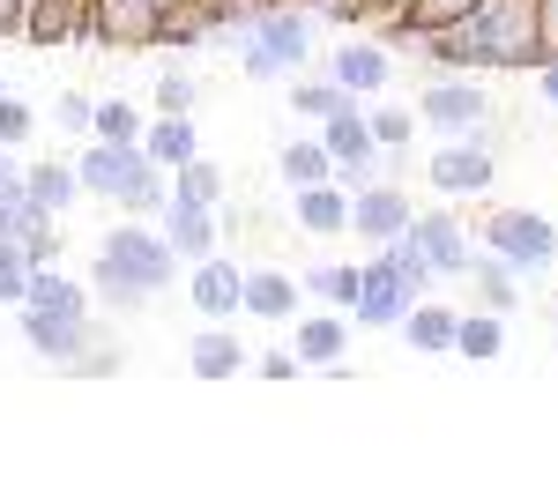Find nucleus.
Instances as JSON below:
<instances>
[{
    "label": "nucleus",
    "mask_w": 558,
    "mask_h": 498,
    "mask_svg": "<svg viewBox=\"0 0 558 498\" xmlns=\"http://www.w3.org/2000/svg\"><path fill=\"white\" fill-rule=\"evenodd\" d=\"M89 112H97V97H83V89H60V112H52V120L68 126V134H89Z\"/></svg>",
    "instance_id": "obj_41"
},
{
    "label": "nucleus",
    "mask_w": 558,
    "mask_h": 498,
    "mask_svg": "<svg viewBox=\"0 0 558 498\" xmlns=\"http://www.w3.org/2000/svg\"><path fill=\"white\" fill-rule=\"evenodd\" d=\"M97 253H105V260H112V268L128 276L134 291H165V283L179 276L172 239H165V231H149L142 216H120V223H112V231L97 239Z\"/></svg>",
    "instance_id": "obj_4"
},
{
    "label": "nucleus",
    "mask_w": 558,
    "mask_h": 498,
    "mask_svg": "<svg viewBox=\"0 0 558 498\" xmlns=\"http://www.w3.org/2000/svg\"><path fill=\"white\" fill-rule=\"evenodd\" d=\"M23 291H31V260L15 239H0V305H23Z\"/></svg>",
    "instance_id": "obj_38"
},
{
    "label": "nucleus",
    "mask_w": 558,
    "mask_h": 498,
    "mask_svg": "<svg viewBox=\"0 0 558 498\" xmlns=\"http://www.w3.org/2000/svg\"><path fill=\"white\" fill-rule=\"evenodd\" d=\"M470 45V75L484 68H544V45H536V8L529 0H484L476 15L454 23Z\"/></svg>",
    "instance_id": "obj_2"
},
{
    "label": "nucleus",
    "mask_w": 558,
    "mask_h": 498,
    "mask_svg": "<svg viewBox=\"0 0 558 498\" xmlns=\"http://www.w3.org/2000/svg\"><path fill=\"white\" fill-rule=\"evenodd\" d=\"M365 126H373V142H380L387 157H402V149L417 142V105H373Z\"/></svg>",
    "instance_id": "obj_34"
},
{
    "label": "nucleus",
    "mask_w": 558,
    "mask_h": 498,
    "mask_svg": "<svg viewBox=\"0 0 558 498\" xmlns=\"http://www.w3.org/2000/svg\"><path fill=\"white\" fill-rule=\"evenodd\" d=\"M216 23L202 0H172L165 15H157V38H149V52H194V45H209Z\"/></svg>",
    "instance_id": "obj_22"
},
{
    "label": "nucleus",
    "mask_w": 558,
    "mask_h": 498,
    "mask_svg": "<svg viewBox=\"0 0 558 498\" xmlns=\"http://www.w3.org/2000/svg\"><path fill=\"white\" fill-rule=\"evenodd\" d=\"M89 15H97V38H105V52H149L165 0H89Z\"/></svg>",
    "instance_id": "obj_12"
},
{
    "label": "nucleus",
    "mask_w": 558,
    "mask_h": 498,
    "mask_svg": "<svg viewBox=\"0 0 558 498\" xmlns=\"http://www.w3.org/2000/svg\"><path fill=\"white\" fill-rule=\"evenodd\" d=\"M31 126H38V112H31L15 89H0V149H23V142H31Z\"/></svg>",
    "instance_id": "obj_37"
},
{
    "label": "nucleus",
    "mask_w": 558,
    "mask_h": 498,
    "mask_svg": "<svg viewBox=\"0 0 558 498\" xmlns=\"http://www.w3.org/2000/svg\"><path fill=\"white\" fill-rule=\"evenodd\" d=\"M380 260H387V268H395V283H402V291H410V297H425L432 283H439V268H432V260H425V246H417L410 231H402V239H387V246H380Z\"/></svg>",
    "instance_id": "obj_30"
},
{
    "label": "nucleus",
    "mask_w": 558,
    "mask_h": 498,
    "mask_svg": "<svg viewBox=\"0 0 558 498\" xmlns=\"http://www.w3.org/2000/svg\"><path fill=\"white\" fill-rule=\"evenodd\" d=\"M454 305H432V297H410V313H402V342L410 350H454Z\"/></svg>",
    "instance_id": "obj_26"
},
{
    "label": "nucleus",
    "mask_w": 558,
    "mask_h": 498,
    "mask_svg": "<svg viewBox=\"0 0 558 498\" xmlns=\"http://www.w3.org/2000/svg\"><path fill=\"white\" fill-rule=\"evenodd\" d=\"M15 320H23V342L38 350L45 365H75L89 350V320L75 313H45V305H15Z\"/></svg>",
    "instance_id": "obj_11"
},
{
    "label": "nucleus",
    "mask_w": 558,
    "mask_h": 498,
    "mask_svg": "<svg viewBox=\"0 0 558 498\" xmlns=\"http://www.w3.org/2000/svg\"><path fill=\"white\" fill-rule=\"evenodd\" d=\"M239 291H246V268L239 260H223V253H209V260H194V313L202 320H239Z\"/></svg>",
    "instance_id": "obj_15"
},
{
    "label": "nucleus",
    "mask_w": 558,
    "mask_h": 498,
    "mask_svg": "<svg viewBox=\"0 0 558 498\" xmlns=\"http://www.w3.org/2000/svg\"><path fill=\"white\" fill-rule=\"evenodd\" d=\"M343 105H357L343 83H328V75H291V112H305V120H336Z\"/></svg>",
    "instance_id": "obj_32"
},
{
    "label": "nucleus",
    "mask_w": 558,
    "mask_h": 498,
    "mask_svg": "<svg viewBox=\"0 0 558 498\" xmlns=\"http://www.w3.org/2000/svg\"><path fill=\"white\" fill-rule=\"evenodd\" d=\"M476 246H492L507 268H521V276H544L551 253H558V223H551V216H536V208H492Z\"/></svg>",
    "instance_id": "obj_5"
},
{
    "label": "nucleus",
    "mask_w": 558,
    "mask_h": 498,
    "mask_svg": "<svg viewBox=\"0 0 558 498\" xmlns=\"http://www.w3.org/2000/svg\"><path fill=\"white\" fill-rule=\"evenodd\" d=\"M357 276H365L357 260H320V268H305V283H299V291H313L320 305L350 313V305H357Z\"/></svg>",
    "instance_id": "obj_31"
},
{
    "label": "nucleus",
    "mask_w": 558,
    "mask_h": 498,
    "mask_svg": "<svg viewBox=\"0 0 558 498\" xmlns=\"http://www.w3.org/2000/svg\"><path fill=\"white\" fill-rule=\"evenodd\" d=\"M75 179L97 202H120V216H157L172 202V171H157L142 157V142H89L75 157Z\"/></svg>",
    "instance_id": "obj_1"
},
{
    "label": "nucleus",
    "mask_w": 558,
    "mask_h": 498,
    "mask_svg": "<svg viewBox=\"0 0 558 498\" xmlns=\"http://www.w3.org/2000/svg\"><path fill=\"white\" fill-rule=\"evenodd\" d=\"M23 179V165H15V149H0V186H15Z\"/></svg>",
    "instance_id": "obj_46"
},
{
    "label": "nucleus",
    "mask_w": 558,
    "mask_h": 498,
    "mask_svg": "<svg viewBox=\"0 0 558 498\" xmlns=\"http://www.w3.org/2000/svg\"><path fill=\"white\" fill-rule=\"evenodd\" d=\"M410 216H417V202H410L395 179H365V186L350 194V231H357L365 246H387V239H402V231H410Z\"/></svg>",
    "instance_id": "obj_10"
},
{
    "label": "nucleus",
    "mask_w": 558,
    "mask_h": 498,
    "mask_svg": "<svg viewBox=\"0 0 558 498\" xmlns=\"http://www.w3.org/2000/svg\"><path fill=\"white\" fill-rule=\"evenodd\" d=\"M23 8L31 0H0V38H23Z\"/></svg>",
    "instance_id": "obj_44"
},
{
    "label": "nucleus",
    "mask_w": 558,
    "mask_h": 498,
    "mask_svg": "<svg viewBox=\"0 0 558 498\" xmlns=\"http://www.w3.org/2000/svg\"><path fill=\"white\" fill-rule=\"evenodd\" d=\"M536 8V45H544V60H558V0H529Z\"/></svg>",
    "instance_id": "obj_42"
},
{
    "label": "nucleus",
    "mask_w": 558,
    "mask_h": 498,
    "mask_svg": "<svg viewBox=\"0 0 558 498\" xmlns=\"http://www.w3.org/2000/svg\"><path fill=\"white\" fill-rule=\"evenodd\" d=\"M23 305H45V313H75V320H89V291L75 283V276H60V260L31 268V291H23Z\"/></svg>",
    "instance_id": "obj_25"
},
{
    "label": "nucleus",
    "mask_w": 558,
    "mask_h": 498,
    "mask_svg": "<svg viewBox=\"0 0 558 498\" xmlns=\"http://www.w3.org/2000/svg\"><path fill=\"white\" fill-rule=\"evenodd\" d=\"M410 0H373V23H387V15H402Z\"/></svg>",
    "instance_id": "obj_47"
},
{
    "label": "nucleus",
    "mask_w": 558,
    "mask_h": 498,
    "mask_svg": "<svg viewBox=\"0 0 558 498\" xmlns=\"http://www.w3.org/2000/svg\"><path fill=\"white\" fill-rule=\"evenodd\" d=\"M157 231H165V239H172V253L179 260H209L216 253V239H223V231H216V208H202V202H165L157 208Z\"/></svg>",
    "instance_id": "obj_16"
},
{
    "label": "nucleus",
    "mask_w": 558,
    "mask_h": 498,
    "mask_svg": "<svg viewBox=\"0 0 558 498\" xmlns=\"http://www.w3.org/2000/svg\"><path fill=\"white\" fill-rule=\"evenodd\" d=\"M276 171H283V186L299 194V186H320V179H336V157H328V142H320V134H299V142H283Z\"/></svg>",
    "instance_id": "obj_27"
},
{
    "label": "nucleus",
    "mask_w": 558,
    "mask_h": 498,
    "mask_svg": "<svg viewBox=\"0 0 558 498\" xmlns=\"http://www.w3.org/2000/svg\"><path fill=\"white\" fill-rule=\"evenodd\" d=\"M328 83H343L350 97H380L387 83H395V52H387L373 31H350L336 52H328V68H320Z\"/></svg>",
    "instance_id": "obj_9"
},
{
    "label": "nucleus",
    "mask_w": 558,
    "mask_h": 498,
    "mask_svg": "<svg viewBox=\"0 0 558 498\" xmlns=\"http://www.w3.org/2000/svg\"><path fill=\"white\" fill-rule=\"evenodd\" d=\"M260 379H299V357H291V350H268V357H260Z\"/></svg>",
    "instance_id": "obj_43"
},
{
    "label": "nucleus",
    "mask_w": 558,
    "mask_h": 498,
    "mask_svg": "<svg viewBox=\"0 0 558 498\" xmlns=\"http://www.w3.org/2000/svg\"><path fill=\"white\" fill-rule=\"evenodd\" d=\"M239 68L254 83H291V75H305L313 68V23H305V8H268L254 31H246Z\"/></svg>",
    "instance_id": "obj_3"
},
{
    "label": "nucleus",
    "mask_w": 558,
    "mask_h": 498,
    "mask_svg": "<svg viewBox=\"0 0 558 498\" xmlns=\"http://www.w3.org/2000/svg\"><path fill=\"white\" fill-rule=\"evenodd\" d=\"M75 15H83V0H31L23 8V45H38V52L75 45Z\"/></svg>",
    "instance_id": "obj_24"
},
{
    "label": "nucleus",
    "mask_w": 558,
    "mask_h": 498,
    "mask_svg": "<svg viewBox=\"0 0 558 498\" xmlns=\"http://www.w3.org/2000/svg\"><path fill=\"white\" fill-rule=\"evenodd\" d=\"M343 350H350V313H299V365H343Z\"/></svg>",
    "instance_id": "obj_18"
},
{
    "label": "nucleus",
    "mask_w": 558,
    "mask_h": 498,
    "mask_svg": "<svg viewBox=\"0 0 558 498\" xmlns=\"http://www.w3.org/2000/svg\"><path fill=\"white\" fill-rule=\"evenodd\" d=\"M313 15H328L343 38H350V31H373V0H320Z\"/></svg>",
    "instance_id": "obj_40"
},
{
    "label": "nucleus",
    "mask_w": 558,
    "mask_h": 498,
    "mask_svg": "<svg viewBox=\"0 0 558 498\" xmlns=\"http://www.w3.org/2000/svg\"><path fill=\"white\" fill-rule=\"evenodd\" d=\"M157 112H194V75L186 68H165L157 75Z\"/></svg>",
    "instance_id": "obj_39"
},
{
    "label": "nucleus",
    "mask_w": 558,
    "mask_h": 498,
    "mask_svg": "<svg viewBox=\"0 0 558 498\" xmlns=\"http://www.w3.org/2000/svg\"><path fill=\"white\" fill-rule=\"evenodd\" d=\"M410 239L425 246V260L439 268V276H470V253H476V239H470V223H462L454 208H432V216H410Z\"/></svg>",
    "instance_id": "obj_13"
},
{
    "label": "nucleus",
    "mask_w": 558,
    "mask_h": 498,
    "mask_svg": "<svg viewBox=\"0 0 558 498\" xmlns=\"http://www.w3.org/2000/svg\"><path fill=\"white\" fill-rule=\"evenodd\" d=\"M365 276H357V305H350V320L357 328H402V313H410V291L395 283V268L380 260V246H373V260H357Z\"/></svg>",
    "instance_id": "obj_14"
},
{
    "label": "nucleus",
    "mask_w": 558,
    "mask_h": 498,
    "mask_svg": "<svg viewBox=\"0 0 558 498\" xmlns=\"http://www.w3.org/2000/svg\"><path fill=\"white\" fill-rule=\"evenodd\" d=\"M536 97L558 112V60H544V68H536Z\"/></svg>",
    "instance_id": "obj_45"
},
{
    "label": "nucleus",
    "mask_w": 558,
    "mask_h": 498,
    "mask_svg": "<svg viewBox=\"0 0 558 498\" xmlns=\"http://www.w3.org/2000/svg\"><path fill=\"white\" fill-rule=\"evenodd\" d=\"M186 365H194V379H239L246 373V350H239V335L223 328V320H209L186 342Z\"/></svg>",
    "instance_id": "obj_21"
},
{
    "label": "nucleus",
    "mask_w": 558,
    "mask_h": 498,
    "mask_svg": "<svg viewBox=\"0 0 558 498\" xmlns=\"http://www.w3.org/2000/svg\"><path fill=\"white\" fill-rule=\"evenodd\" d=\"M291 216H299L305 239H343L350 231V186H336V179L299 186V194H291Z\"/></svg>",
    "instance_id": "obj_17"
},
{
    "label": "nucleus",
    "mask_w": 558,
    "mask_h": 498,
    "mask_svg": "<svg viewBox=\"0 0 558 498\" xmlns=\"http://www.w3.org/2000/svg\"><path fill=\"white\" fill-rule=\"evenodd\" d=\"M165 8H172V0H165Z\"/></svg>",
    "instance_id": "obj_48"
},
{
    "label": "nucleus",
    "mask_w": 558,
    "mask_h": 498,
    "mask_svg": "<svg viewBox=\"0 0 558 498\" xmlns=\"http://www.w3.org/2000/svg\"><path fill=\"white\" fill-rule=\"evenodd\" d=\"M23 194H31L45 216H68V208L83 202V179H75V165L45 157V165H23Z\"/></svg>",
    "instance_id": "obj_23"
},
{
    "label": "nucleus",
    "mask_w": 558,
    "mask_h": 498,
    "mask_svg": "<svg viewBox=\"0 0 558 498\" xmlns=\"http://www.w3.org/2000/svg\"><path fill=\"white\" fill-rule=\"evenodd\" d=\"M239 313H254V320H299V283L283 268H246Z\"/></svg>",
    "instance_id": "obj_19"
},
{
    "label": "nucleus",
    "mask_w": 558,
    "mask_h": 498,
    "mask_svg": "<svg viewBox=\"0 0 558 498\" xmlns=\"http://www.w3.org/2000/svg\"><path fill=\"white\" fill-rule=\"evenodd\" d=\"M454 350L476 357V365L499 357V350H507V313H492V305H484V313H462V320H454Z\"/></svg>",
    "instance_id": "obj_29"
},
{
    "label": "nucleus",
    "mask_w": 558,
    "mask_h": 498,
    "mask_svg": "<svg viewBox=\"0 0 558 498\" xmlns=\"http://www.w3.org/2000/svg\"><path fill=\"white\" fill-rule=\"evenodd\" d=\"M470 276H476V297H484L492 313H514V305H521V268H507L492 246L470 253Z\"/></svg>",
    "instance_id": "obj_28"
},
{
    "label": "nucleus",
    "mask_w": 558,
    "mask_h": 498,
    "mask_svg": "<svg viewBox=\"0 0 558 498\" xmlns=\"http://www.w3.org/2000/svg\"><path fill=\"white\" fill-rule=\"evenodd\" d=\"M172 194H179V202H202V208H216V202H223V171H216L209 157H186V165L172 171Z\"/></svg>",
    "instance_id": "obj_35"
},
{
    "label": "nucleus",
    "mask_w": 558,
    "mask_h": 498,
    "mask_svg": "<svg viewBox=\"0 0 558 498\" xmlns=\"http://www.w3.org/2000/svg\"><path fill=\"white\" fill-rule=\"evenodd\" d=\"M142 157L157 171H179L186 157H202V142H194V120L186 112H157V120L142 126Z\"/></svg>",
    "instance_id": "obj_20"
},
{
    "label": "nucleus",
    "mask_w": 558,
    "mask_h": 498,
    "mask_svg": "<svg viewBox=\"0 0 558 498\" xmlns=\"http://www.w3.org/2000/svg\"><path fill=\"white\" fill-rule=\"evenodd\" d=\"M142 126H149V112H134L128 97H105L89 112V142H142Z\"/></svg>",
    "instance_id": "obj_33"
},
{
    "label": "nucleus",
    "mask_w": 558,
    "mask_h": 498,
    "mask_svg": "<svg viewBox=\"0 0 558 498\" xmlns=\"http://www.w3.org/2000/svg\"><path fill=\"white\" fill-rule=\"evenodd\" d=\"M551 297H558V291H551Z\"/></svg>",
    "instance_id": "obj_49"
},
{
    "label": "nucleus",
    "mask_w": 558,
    "mask_h": 498,
    "mask_svg": "<svg viewBox=\"0 0 558 498\" xmlns=\"http://www.w3.org/2000/svg\"><path fill=\"white\" fill-rule=\"evenodd\" d=\"M484 112H492V97H484V83L476 75H439V68H425V89H417V120L432 126V134H476L484 126Z\"/></svg>",
    "instance_id": "obj_6"
},
{
    "label": "nucleus",
    "mask_w": 558,
    "mask_h": 498,
    "mask_svg": "<svg viewBox=\"0 0 558 498\" xmlns=\"http://www.w3.org/2000/svg\"><path fill=\"white\" fill-rule=\"evenodd\" d=\"M432 186L447 194V202H470V194H492V179H499V165H492V142H484V126L476 134H454L439 157H432L425 171Z\"/></svg>",
    "instance_id": "obj_8"
},
{
    "label": "nucleus",
    "mask_w": 558,
    "mask_h": 498,
    "mask_svg": "<svg viewBox=\"0 0 558 498\" xmlns=\"http://www.w3.org/2000/svg\"><path fill=\"white\" fill-rule=\"evenodd\" d=\"M89 291L105 297V305H120V313H134V305H142V297H149V291H134L128 276H120V268H112V260H105V253H97V260H89Z\"/></svg>",
    "instance_id": "obj_36"
},
{
    "label": "nucleus",
    "mask_w": 558,
    "mask_h": 498,
    "mask_svg": "<svg viewBox=\"0 0 558 498\" xmlns=\"http://www.w3.org/2000/svg\"><path fill=\"white\" fill-rule=\"evenodd\" d=\"M320 142H328V157H336V186H365V179H387V149L373 142V126L357 105H343L336 120H320Z\"/></svg>",
    "instance_id": "obj_7"
}]
</instances>
